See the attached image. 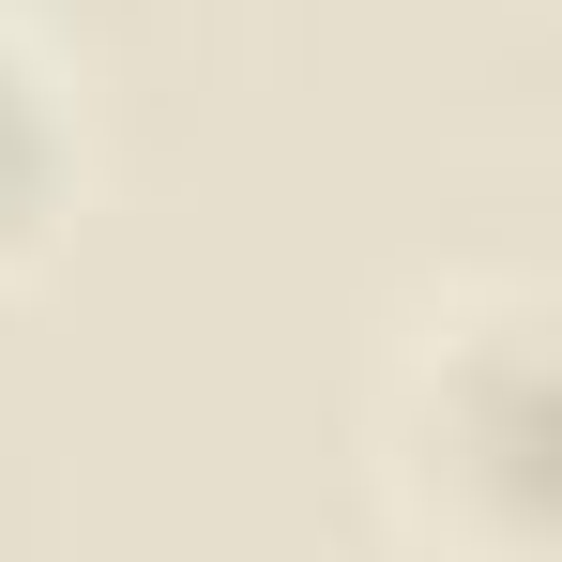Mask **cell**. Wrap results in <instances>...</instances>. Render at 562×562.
<instances>
[{
	"label": "cell",
	"instance_id": "obj_1",
	"mask_svg": "<svg viewBox=\"0 0 562 562\" xmlns=\"http://www.w3.org/2000/svg\"><path fill=\"white\" fill-rule=\"evenodd\" d=\"M366 471L411 562H562L548 502V289L457 274L411 304L366 395Z\"/></svg>",
	"mask_w": 562,
	"mask_h": 562
},
{
	"label": "cell",
	"instance_id": "obj_2",
	"mask_svg": "<svg viewBox=\"0 0 562 562\" xmlns=\"http://www.w3.org/2000/svg\"><path fill=\"white\" fill-rule=\"evenodd\" d=\"M77 198H92V106L61 77V46L0 0V289L77 244Z\"/></svg>",
	"mask_w": 562,
	"mask_h": 562
}]
</instances>
